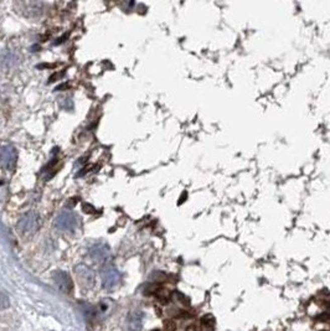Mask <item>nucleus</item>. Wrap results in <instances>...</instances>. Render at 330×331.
I'll return each instance as SVG.
<instances>
[{
	"mask_svg": "<svg viewBox=\"0 0 330 331\" xmlns=\"http://www.w3.org/2000/svg\"><path fill=\"white\" fill-rule=\"evenodd\" d=\"M40 226V217L35 211H29L24 213L18 222V230L24 236H33L36 234Z\"/></svg>",
	"mask_w": 330,
	"mask_h": 331,
	"instance_id": "obj_1",
	"label": "nucleus"
},
{
	"mask_svg": "<svg viewBox=\"0 0 330 331\" xmlns=\"http://www.w3.org/2000/svg\"><path fill=\"white\" fill-rule=\"evenodd\" d=\"M78 218L71 211H62L55 218V227L60 231H73L77 229Z\"/></svg>",
	"mask_w": 330,
	"mask_h": 331,
	"instance_id": "obj_2",
	"label": "nucleus"
},
{
	"mask_svg": "<svg viewBox=\"0 0 330 331\" xmlns=\"http://www.w3.org/2000/svg\"><path fill=\"white\" fill-rule=\"evenodd\" d=\"M75 274L83 289H91L94 285L96 274L89 267L84 266V264H78V266L75 267Z\"/></svg>",
	"mask_w": 330,
	"mask_h": 331,
	"instance_id": "obj_3",
	"label": "nucleus"
},
{
	"mask_svg": "<svg viewBox=\"0 0 330 331\" xmlns=\"http://www.w3.org/2000/svg\"><path fill=\"white\" fill-rule=\"evenodd\" d=\"M18 163V152L12 145H5L0 150V165L5 170H14Z\"/></svg>",
	"mask_w": 330,
	"mask_h": 331,
	"instance_id": "obj_4",
	"label": "nucleus"
},
{
	"mask_svg": "<svg viewBox=\"0 0 330 331\" xmlns=\"http://www.w3.org/2000/svg\"><path fill=\"white\" fill-rule=\"evenodd\" d=\"M55 283L59 287V289L65 294H71L73 290V283L70 275L63 271H56L52 274Z\"/></svg>",
	"mask_w": 330,
	"mask_h": 331,
	"instance_id": "obj_5",
	"label": "nucleus"
},
{
	"mask_svg": "<svg viewBox=\"0 0 330 331\" xmlns=\"http://www.w3.org/2000/svg\"><path fill=\"white\" fill-rule=\"evenodd\" d=\"M120 273L117 269L112 268V267H108V268L103 269L102 272V283H103V287L107 289H112L116 285L120 283Z\"/></svg>",
	"mask_w": 330,
	"mask_h": 331,
	"instance_id": "obj_6",
	"label": "nucleus"
},
{
	"mask_svg": "<svg viewBox=\"0 0 330 331\" xmlns=\"http://www.w3.org/2000/svg\"><path fill=\"white\" fill-rule=\"evenodd\" d=\"M89 256L94 262H104L109 257V248L103 243H98L89 250Z\"/></svg>",
	"mask_w": 330,
	"mask_h": 331,
	"instance_id": "obj_7",
	"label": "nucleus"
},
{
	"mask_svg": "<svg viewBox=\"0 0 330 331\" xmlns=\"http://www.w3.org/2000/svg\"><path fill=\"white\" fill-rule=\"evenodd\" d=\"M142 312L133 311L128 316V327L131 331H141L142 330Z\"/></svg>",
	"mask_w": 330,
	"mask_h": 331,
	"instance_id": "obj_8",
	"label": "nucleus"
},
{
	"mask_svg": "<svg viewBox=\"0 0 330 331\" xmlns=\"http://www.w3.org/2000/svg\"><path fill=\"white\" fill-rule=\"evenodd\" d=\"M9 305H10L9 298H8L4 293L0 292V310L9 308Z\"/></svg>",
	"mask_w": 330,
	"mask_h": 331,
	"instance_id": "obj_9",
	"label": "nucleus"
},
{
	"mask_svg": "<svg viewBox=\"0 0 330 331\" xmlns=\"http://www.w3.org/2000/svg\"><path fill=\"white\" fill-rule=\"evenodd\" d=\"M109 301H108V303H105V301H103V303H101L99 304V306L98 308H97V312H98V314H103V315H107L108 312H109Z\"/></svg>",
	"mask_w": 330,
	"mask_h": 331,
	"instance_id": "obj_10",
	"label": "nucleus"
},
{
	"mask_svg": "<svg viewBox=\"0 0 330 331\" xmlns=\"http://www.w3.org/2000/svg\"><path fill=\"white\" fill-rule=\"evenodd\" d=\"M175 296H178V298H179V301H180V303L183 304V305H185V306H189V305H190L189 299H187L185 295H183V294H181V293H178V292H176V293H175Z\"/></svg>",
	"mask_w": 330,
	"mask_h": 331,
	"instance_id": "obj_11",
	"label": "nucleus"
},
{
	"mask_svg": "<svg viewBox=\"0 0 330 331\" xmlns=\"http://www.w3.org/2000/svg\"><path fill=\"white\" fill-rule=\"evenodd\" d=\"M165 326H166V329H168V331H174V330H175V324H174V322L171 321V320H170V321L166 322Z\"/></svg>",
	"mask_w": 330,
	"mask_h": 331,
	"instance_id": "obj_12",
	"label": "nucleus"
},
{
	"mask_svg": "<svg viewBox=\"0 0 330 331\" xmlns=\"http://www.w3.org/2000/svg\"><path fill=\"white\" fill-rule=\"evenodd\" d=\"M92 206H89V205H87V203H84L83 205V210H84V212H89V213H93V212H96V211L94 210H92Z\"/></svg>",
	"mask_w": 330,
	"mask_h": 331,
	"instance_id": "obj_13",
	"label": "nucleus"
},
{
	"mask_svg": "<svg viewBox=\"0 0 330 331\" xmlns=\"http://www.w3.org/2000/svg\"><path fill=\"white\" fill-rule=\"evenodd\" d=\"M67 87H68V84H67V83H65V84H60V86L57 87L56 89H59V91H62L63 88H67Z\"/></svg>",
	"mask_w": 330,
	"mask_h": 331,
	"instance_id": "obj_14",
	"label": "nucleus"
},
{
	"mask_svg": "<svg viewBox=\"0 0 330 331\" xmlns=\"http://www.w3.org/2000/svg\"><path fill=\"white\" fill-rule=\"evenodd\" d=\"M152 331H159V330H152Z\"/></svg>",
	"mask_w": 330,
	"mask_h": 331,
	"instance_id": "obj_15",
	"label": "nucleus"
}]
</instances>
